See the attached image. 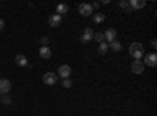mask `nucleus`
I'll use <instances>...</instances> for the list:
<instances>
[{
	"label": "nucleus",
	"mask_w": 157,
	"mask_h": 116,
	"mask_svg": "<svg viewBox=\"0 0 157 116\" xmlns=\"http://www.w3.org/2000/svg\"><path fill=\"white\" fill-rule=\"evenodd\" d=\"M129 55L134 60H140L141 57H145V47L140 43H132L129 46Z\"/></svg>",
	"instance_id": "1"
},
{
	"label": "nucleus",
	"mask_w": 157,
	"mask_h": 116,
	"mask_svg": "<svg viewBox=\"0 0 157 116\" xmlns=\"http://www.w3.org/2000/svg\"><path fill=\"white\" fill-rule=\"evenodd\" d=\"M43 82H44L46 85L52 86V85H55V83L58 82V75H57L55 72H46V74L43 75Z\"/></svg>",
	"instance_id": "2"
},
{
	"label": "nucleus",
	"mask_w": 157,
	"mask_h": 116,
	"mask_svg": "<svg viewBox=\"0 0 157 116\" xmlns=\"http://www.w3.org/2000/svg\"><path fill=\"white\" fill-rule=\"evenodd\" d=\"M130 69H132V72H134L135 75H140V74H143V71H145V64H143L141 60H134Z\"/></svg>",
	"instance_id": "3"
},
{
	"label": "nucleus",
	"mask_w": 157,
	"mask_h": 116,
	"mask_svg": "<svg viewBox=\"0 0 157 116\" xmlns=\"http://www.w3.org/2000/svg\"><path fill=\"white\" fill-rule=\"evenodd\" d=\"M71 66H68V64H61V66L58 68V74L57 75H60V79H69V75H71Z\"/></svg>",
	"instance_id": "4"
},
{
	"label": "nucleus",
	"mask_w": 157,
	"mask_h": 116,
	"mask_svg": "<svg viewBox=\"0 0 157 116\" xmlns=\"http://www.w3.org/2000/svg\"><path fill=\"white\" fill-rule=\"evenodd\" d=\"M78 13L85 17H90L91 14H93V8H91L90 3H80L78 5Z\"/></svg>",
	"instance_id": "5"
},
{
	"label": "nucleus",
	"mask_w": 157,
	"mask_h": 116,
	"mask_svg": "<svg viewBox=\"0 0 157 116\" xmlns=\"http://www.w3.org/2000/svg\"><path fill=\"white\" fill-rule=\"evenodd\" d=\"M104 39H105L107 44L116 41V30L115 28H107L105 32H104Z\"/></svg>",
	"instance_id": "6"
},
{
	"label": "nucleus",
	"mask_w": 157,
	"mask_h": 116,
	"mask_svg": "<svg viewBox=\"0 0 157 116\" xmlns=\"http://www.w3.org/2000/svg\"><path fill=\"white\" fill-rule=\"evenodd\" d=\"M143 64H148L149 68H155L157 66V55L155 54L145 55V61H143Z\"/></svg>",
	"instance_id": "7"
},
{
	"label": "nucleus",
	"mask_w": 157,
	"mask_h": 116,
	"mask_svg": "<svg viewBox=\"0 0 157 116\" xmlns=\"http://www.w3.org/2000/svg\"><path fill=\"white\" fill-rule=\"evenodd\" d=\"M11 89V82L8 79H0V94H8Z\"/></svg>",
	"instance_id": "8"
},
{
	"label": "nucleus",
	"mask_w": 157,
	"mask_h": 116,
	"mask_svg": "<svg viewBox=\"0 0 157 116\" xmlns=\"http://www.w3.org/2000/svg\"><path fill=\"white\" fill-rule=\"evenodd\" d=\"M93 36H94L93 28L86 27V28L83 30V35H82V38H80V41H82V43H90L91 39H93Z\"/></svg>",
	"instance_id": "9"
},
{
	"label": "nucleus",
	"mask_w": 157,
	"mask_h": 116,
	"mask_svg": "<svg viewBox=\"0 0 157 116\" xmlns=\"http://www.w3.org/2000/svg\"><path fill=\"white\" fill-rule=\"evenodd\" d=\"M146 2L145 0H130L129 2V8L130 9H140V8H145Z\"/></svg>",
	"instance_id": "10"
},
{
	"label": "nucleus",
	"mask_w": 157,
	"mask_h": 116,
	"mask_svg": "<svg viewBox=\"0 0 157 116\" xmlns=\"http://www.w3.org/2000/svg\"><path fill=\"white\" fill-rule=\"evenodd\" d=\"M39 57H41L43 60H49L52 57V50L49 49V46H43L41 49H39Z\"/></svg>",
	"instance_id": "11"
},
{
	"label": "nucleus",
	"mask_w": 157,
	"mask_h": 116,
	"mask_svg": "<svg viewBox=\"0 0 157 116\" xmlns=\"http://www.w3.org/2000/svg\"><path fill=\"white\" fill-rule=\"evenodd\" d=\"M60 24H61V16L52 14V16L49 17V25H50V27H58Z\"/></svg>",
	"instance_id": "12"
},
{
	"label": "nucleus",
	"mask_w": 157,
	"mask_h": 116,
	"mask_svg": "<svg viewBox=\"0 0 157 116\" xmlns=\"http://www.w3.org/2000/svg\"><path fill=\"white\" fill-rule=\"evenodd\" d=\"M14 60H16V64H17V66H22V68L29 64L27 57H25V55H21V54H19V55H16V58H14Z\"/></svg>",
	"instance_id": "13"
},
{
	"label": "nucleus",
	"mask_w": 157,
	"mask_h": 116,
	"mask_svg": "<svg viewBox=\"0 0 157 116\" xmlns=\"http://www.w3.org/2000/svg\"><path fill=\"white\" fill-rule=\"evenodd\" d=\"M68 9H69V6L66 3H58L57 5V14L63 16V14H66V13H68Z\"/></svg>",
	"instance_id": "14"
},
{
	"label": "nucleus",
	"mask_w": 157,
	"mask_h": 116,
	"mask_svg": "<svg viewBox=\"0 0 157 116\" xmlns=\"http://www.w3.org/2000/svg\"><path fill=\"white\" fill-rule=\"evenodd\" d=\"M121 47H123V46H121L120 41H113V43L109 44V50H113V52H120Z\"/></svg>",
	"instance_id": "15"
},
{
	"label": "nucleus",
	"mask_w": 157,
	"mask_h": 116,
	"mask_svg": "<svg viewBox=\"0 0 157 116\" xmlns=\"http://www.w3.org/2000/svg\"><path fill=\"white\" fill-rule=\"evenodd\" d=\"M93 21L96 24H102L105 21V14H104V13H96V14H93Z\"/></svg>",
	"instance_id": "16"
},
{
	"label": "nucleus",
	"mask_w": 157,
	"mask_h": 116,
	"mask_svg": "<svg viewBox=\"0 0 157 116\" xmlns=\"http://www.w3.org/2000/svg\"><path fill=\"white\" fill-rule=\"evenodd\" d=\"M98 50H99V54H101V55H105V54L109 52V44H107L105 41H104V43H101Z\"/></svg>",
	"instance_id": "17"
},
{
	"label": "nucleus",
	"mask_w": 157,
	"mask_h": 116,
	"mask_svg": "<svg viewBox=\"0 0 157 116\" xmlns=\"http://www.w3.org/2000/svg\"><path fill=\"white\" fill-rule=\"evenodd\" d=\"M93 39H96L99 44L101 43H104V41H105V39H104V33H96L94 36H93Z\"/></svg>",
	"instance_id": "18"
},
{
	"label": "nucleus",
	"mask_w": 157,
	"mask_h": 116,
	"mask_svg": "<svg viewBox=\"0 0 157 116\" xmlns=\"http://www.w3.org/2000/svg\"><path fill=\"white\" fill-rule=\"evenodd\" d=\"M2 104H5V105H10L11 104V99H10V96H6V94H2Z\"/></svg>",
	"instance_id": "19"
},
{
	"label": "nucleus",
	"mask_w": 157,
	"mask_h": 116,
	"mask_svg": "<svg viewBox=\"0 0 157 116\" xmlns=\"http://www.w3.org/2000/svg\"><path fill=\"white\" fill-rule=\"evenodd\" d=\"M72 86V80L71 79H64L63 80V88H71Z\"/></svg>",
	"instance_id": "20"
},
{
	"label": "nucleus",
	"mask_w": 157,
	"mask_h": 116,
	"mask_svg": "<svg viewBox=\"0 0 157 116\" xmlns=\"http://www.w3.org/2000/svg\"><path fill=\"white\" fill-rule=\"evenodd\" d=\"M120 6H121V8H126V9H127L129 13L132 11V9L129 8V2H126V0H121V2H120Z\"/></svg>",
	"instance_id": "21"
},
{
	"label": "nucleus",
	"mask_w": 157,
	"mask_h": 116,
	"mask_svg": "<svg viewBox=\"0 0 157 116\" xmlns=\"http://www.w3.org/2000/svg\"><path fill=\"white\" fill-rule=\"evenodd\" d=\"M41 43H43V46H49V36H43Z\"/></svg>",
	"instance_id": "22"
},
{
	"label": "nucleus",
	"mask_w": 157,
	"mask_h": 116,
	"mask_svg": "<svg viewBox=\"0 0 157 116\" xmlns=\"http://www.w3.org/2000/svg\"><path fill=\"white\" fill-rule=\"evenodd\" d=\"M99 6H101V3H99V2H94L93 5H91V8H93V9H94V8H99Z\"/></svg>",
	"instance_id": "23"
},
{
	"label": "nucleus",
	"mask_w": 157,
	"mask_h": 116,
	"mask_svg": "<svg viewBox=\"0 0 157 116\" xmlns=\"http://www.w3.org/2000/svg\"><path fill=\"white\" fill-rule=\"evenodd\" d=\"M3 27H5V21L0 19V30H3Z\"/></svg>",
	"instance_id": "24"
},
{
	"label": "nucleus",
	"mask_w": 157,
	"mask_h": 116,
	"mask_svg": "<svg viewBox=\"0 0 157 116\" xmlns=\"http://www.w3.org/2000/svg\"><path fill=\"white\" fill-rule=\"evenodd\" d=\"M151 46H152V47L155 49V46H157V43H155V39H152V41H151Z\"/></svg>",
	"instance_id": "25"
}]
</instances>
